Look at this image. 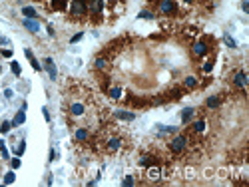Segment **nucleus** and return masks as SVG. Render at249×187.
<instances>
[{"instance_id": "f257e3e1", "label": "nucleus", "mask_w": 249, "mask_h": 187, "mask_svg": "<svg viewBox=\"0 0 249 187\" xmlns=\"http://www.w3.org/2000/svg\"><path fill=\"white\" fill-rule=\"evenodd\" d=\"M187 145H189V137L187 135H175L174 139L170 141V151L171 153H183L185 149H187Z\"/></svg>"}, {"instance_id": "f03ea898", "label": "nucleus", "mask_w": 249, "mask_h": 187, "mask_svg": "<svg viewBox=\"0 0 249 187\" xmlns=\"http://www.w3.org/2000/svg\"><path fill=\"white\" fill-rule=\"evenodd\" d=\"M68 113H70V117H82L84 113H86V104L84 101H70V105H68Z\"/></svg>"}, {"instance_id": "7ed1b4c3", "label": "nucleus", "mask_w": 249, "mask_h": 187, "mask_svg": "<svg viewBox=\"0 0 249 187\" xmlns=\"http://www.w3.org/2000/svg\"><path fill=\"white\" fill-rule=\"evenodd\" d=\"M70 12H72V16H84L88 12V4H86V0H72V4H70Z\"/></svg>"}, {"instance_id": "20e7f679", "label": "nucleus", "mask_w": 249, "mask_h": 187, "mask_svg": "<svg viewBox=\"0 0 249 187\" xmlns=\"http://www.w3.org/2000/svg\"><path fill=\"white\" fill-rule=\"evenodd\" d=\"M162 179V169L158 167V165H150V167L146 169V181L147 183H155V181Z\"/></svg>"}, {"instance_id": "39448f33", "label": "nucleus", "mask_w": 249, "mask_h": 187, "mask_svg": "<svg viewBox=\"0 0 249 187\" xmlns=\"http://www.w3.org/2000/svg\"><path fill=\"white\" fill-rule=\"evenodd\" d=\"M159 10H162L163 14H174V12H175L174 0H162V2H159Z\"/></svg>"}, {"instance_id": "423d86ee", "label": "nucleus", "mask_w": 249, "mask_h": 187, "mask_svg": "<svg viewBox=\"0 0 249 187\" xmlns=\"http://www.w3.org/2000/svg\"><path fill=\"white\" fill-rule=\"evenodd\" d=\"M193 54H195V56H205V54H207V42L205 40L195 42V44H193Z\"/></svg>"}, {"instance_id": "0eeeda50", "label": "nucleus", "mask_w": 249, "mask_h": 187, "mask_svg": "<svg viewBox=\"0 0 249 187\" xmlns=\"http://www.w3.org/2000/svg\"><path fill=\"white\" fill-rule=\"evenodd\" d=\"M74 137H76V141H78V143L88 141V139H90V131H88L86 127H78V129H76V133H74Z\"/></svg>"}, {"instance_id": "6e6552de", "label": "nucleus", "mask_w": 249, "mask_h": 187, "mask_svg": "<svg viewBox=\"0 0 249 187\" xmlns=\"http://www.w3.org/2000/svg\"><path fill=\"white\" fill-rule=\"evenodd\" d=\"M102 6H104V0H90L88 2V10L92 14H100L102 12Z\"/></svg>"}, {"instance_id": "1a4fd4ad", "label": "nucleus", "mask_w": 249, "mask_h": 187, "mask_svg": "<svg viewBox=\"0 0 249 187\" xmlns=\"http://www.w3.org/2000/svg\"><path fill=\"white\" fill-rule=\"evenodd\" d=\"M245 84H247L245 72H237V74H235V78H233V86H235V88H245Z\"/></svg>"}, {"instance_id": "9d476101", "label": "nucleus", "mask_w": 249, "mask_h": 187, "mask_svg": "<svg viewBox=\"0 0 249 187\" xmlns=\"http://www.w3.org/2000/svg\"><path fill=\"white\" fill-rule=\"evenodd\" d=\"M44 66H46V70H48V74H50V80H56L58 72H56V66H54L52 58H46V60H44Z\"/></svg>"}, {"instance_id": "9b49d317", "label": "nucleus", "mask_w": 249, "mask_h": 187, "mask_svg": "<svg viewBox=\"0 0 249 187\" xmlns=\"http://www.w3.org/2000/svg\"><path fill=\"white\" fill-rule=\"evenodd\" d=\"M116 117H120V120H124V121H134L136 120V113L134 112H116Z\"/></svg>"}, {"instance_id": "f8f14e48", "label": "nucleus", "mask_w": 249, "mask_h": 187, "mask_svg": "<svg viewBox=\"0 0 249 187\" xmlns=\"http://www.w3.org/2000/svg\"><path fill=\"white\" fill-rule=\"evenodd\" d=\"M203 129H205V120L193 121V125H191V131H193V133H203Z\"/></svg>"}, {"instance_id": "ddd939ff", "label": "nucleus", "mask_w": 249, "mask_h": 187, "mask_svg": "<svg viewBox=\"0 0 249 187\" xmlns=\"http://www.w3.org/2000/svg\"><path fill=\"white\" fill-rule=\"evenodd\" d=\"M219 104H221V97L219 96H211V97H207V101H205V105H207L209 109H215Z\"/></svg>"}, {"instance_id": "4468645a", "label": "nucleus", "mask_w": 249, "mask_h": 187, "mask_svg": "<svg viewBox=\"0 0 249 187\" xmlns=\"http://www.w3.org/2000/svg\"><path fill=\"white\" fill-rule=\"evenodd\" d=\"M24 109H26V104L22 105V112H18V116L14 117L12 125H22V124H24V120H26V113H24Z\"/></svg>"}, {"instance_id": "2eb2a0df", "label": "nucleus", "mask_w": 249, "mask_h": 187, "mask_svg": "<svg viewBox=\"0 0 249 187\" xmlns=\"http://www.w3.org/2000/svg\"><path fill=\"white\" fill-rule=\"evenodd\" d=\"M155 163V157L154 155H143L140 159V165H143V167H150V165Z\"/></svg>"}, {"instance_id": "dca6fc26", "label": "nucleus", "mask_w": 249, "mask_h": 187, "mask_svg": "<svg viewBox=\"0 0 249 187\" xmlns=\"http://www.w3.org/2000/svg\"><path fill=\"white\" fill-rule=\"evenodd\" d=\"M24 26H26L30 32H38V30H40L38 22H34V20H30V18H28V20H24Z\"/></svg>"}, {"instance_id": "f3484780", "label": "nucleus", "mask_w": 249, "mask_h": 187, "mask_svg": "<svg viewBox=\"0 0 249 187\" xmlns=\"http://www.w3.org/2000/svg\"><path fill=\"white\" fill-rule=\"evenodd\" d=\"M96 68L98 70H108V58H104V56L96 58Z\"/></svg>"}, {"instance_id": "a211bd4d", "label": "nucleus", "mask_w": 249, "mask_h": 187, "mask_svg": "<svg viewBox=\"0 0 249 187\" xmlns=\"http://www.w3.org/2000/svg\"><path fill=\"white\" fill-rule=\"evenodd\" d=\"M191 117H193V108H185L183 113H181V120H183V124H187Z\"/></svg>"}, {"instance_id": "6ab92c4d", "label": "nucleus", "mask_w": 249, "mask_h": 187, "mask_svg": "<svg viewBox=\"0 0 249 187\" xmlns=\"http://www.w3.org/2000/svg\"><path fill=\"white\" fill-rule=\"evenodd\" d=\"M66 4H68V0H52V8H54V10H64Z\"/></svg>"}, {"instance_id": "aec40b11", "label": "nucleus", "mask_w": 249, "mask_h": 187, "mask_svg": "<svg viewBox=\"0 0 249 187\" xmlns=\"http://www.w3.org/2000/svg\"><path fill=\"white\" fill-rule=\"evenodd\" d=\"M24 54H26V58H28V60H30V62H32V68H34V70H40V64H38V62H36V58H34V54H32V52H30V50H26V52H24Z\"/></svg>"}, {"instance_id": "412c9836", "label": "nucleus", "mask_w": 249, "mask_h": 187, "mask_svg": "<svg viewBox=\"0 0 249 187\" xmlns=\"http://www.w3.org/2000/svg\"><path fill=\"white\" fill-rule=\"evenodd\" d=\"M22 14L26 16V18H36V10L32 6H26V8H22Z\"/></svg>"}, {"instance_id": "4be33fe9", "label": "nucleus", "mask_w": 249, "mask_h": 187, "mask_svg": "<svg viewBox=\"0 0 249 187\" xmlns=\"http://www.w3.org/2000/svg\"><path fill=\"white\" fill-rule=\"evenodd\" d=\"M185 88H195L197 86V80L195 78H193V76H189V78H185Z\"/></svg>"}, {"instance_id": "5701e85b", "label": "nucleus", "mask_w": 249, "mask_h": 187, "mask_svg": "<svg viewBox=\"0 0 249 187\" xmlns=\"http://www.w3.org/2000/svg\"><path fill=\"white\" fill-rule=\"evenodd\" d=\"M110 97L120 100V97H122V90H120V88H112V90H110Z\"/></svg>"}, {"instance_id": "b1692460", "label": "nucleus", "mask_w": 249, "mask_h": 187, "mask_svg": "<svg viewBox=\"0 0 249 187\" xmlns=\"http://www.w3.org/2000/svg\"><path fill=\"white\" fill-rule=\"evenodd\" d=\"M4 183H14V173L8 171L6 175H4Z\"/></svg>"}, {"instance_id": "393cba45", "label": "nucleus", "mask_w": 249, "mask_h": 187, "mask_svg": "<svg viewBox=\"0 0 249 187\" xmlns=\"http://www.w3.org/2000/svg\"><path fill=\"white\" fill-rule=\"evenodd\" d=\"M223 40H225V44L229 46V48H235V46H237V44H235V40H233V38H231V36H225V38H223Z\"/></svg>"}, {"instance_id": "a878e982", "label": "nucleus", "mask_w": 249, "mask_h": 187, "mask_svg": "<svg viewBox=\"0 0 249 187\" xmlns=\"http://www.w3.org/2000/svg\"><path fill=\"white\" fill-rule=\"evenodd\" d=\"M10 127H12V124H10V121H4V124H2V127H0V131H2V133H8V131H10Z\"/></svg>"}, {"instance_id": "bb28decb", "label": "nucleus", "mask_w": 249, "mask_h": 187, "mask_svg": "<svg viewBox=\"0 0 249 187\" xmlns=\"http://www.w3.org/2000/svg\"><path fill=\"white\" fill-rule=\"evenodd\" d=\"M24 149H26V145H24V141H20V145H16V155H22Z\"/></svg>"}, {"instance_id": "cd10ccee", "label": "nucleus", "mask_w": 249, "mask_h": 187, "mask_svg": "<svg viewBox=\"0 0 249 187\" xmlns=\"http://www.w3.org/2000/svg\"><path fill=\"white\" fill-rule=\"evenodd\" d=\"M12 72H14L16 76H20V66H18V62H12Z\"/></svg>"}, {"instance_id": "c85d7f7f", "label": "nucleus", "mask_w": 249, "mask_h": 187, "mask_svg": "<svg viewBox=\"0 0 249 187\" xmlns=\"http://www.w3.org/2000/svg\"><path fill=\"white\" fill-rule=\"evenodd\" d=\"M134 183H136V179H134L132 175H128V177L124 179V185H134Z\"/></svg>"}, {"instance_id": "c756f323", "label": "nucleus", "mask_w": 249, "mask_h": 187, "mask_svg": "<svg viewBox=\"0 0 249 187\" xmlns=\"http://www.w3.org/2000/svg\"><path fill=\"white\" fill-rule=\"evenodd\" d=\"M18 167H20V159L14 157V159H12V169H18Z\"/></svg>"}, {"instance_id": "7c9ffc66", "label": "nucleus", "mask_w": 249, "mask_h": 187, "mask_svg": "<svg viewBox=\"0 0 249 187\" xmlns=\"http://www.w3.org/2000/svg\"><path fill=\"white\" fill-rule=\"evenodd\" d=\"M211 68H213V62H207L203 66V72H211Z\"/></svg>"}, {"instance_id": "2f4dec72", "label": "nucleus", "mask_w": 249, "mask_h": 187, "mask_svg": "<svg viewBox=\"0 0 249 187\" xmlns=\"http://www.w3.org/2000/svg\"><path fill=\"white\" fill-rule=\"evenodd\" d=\"M140 16H142V18H154V14H151V12H146V10H143Z\"/></svg>"}, {"instance_id": "473e14b6", "label": "nucleus", "mask_w": 249, "mask_h": 187, "mask_svg": "<svg viewBox=\"0 0 249 187\" xmlns=\"http://www.w3.org/2000/svg\"><path fill=\"white\" fill-rule=\"evenodd\" d=\"M82 36H84V34H82V32H80V34H76V36H74V38H72V40H70V42H72V44H74V42H78V40H80V38H82Z\"/></svg>"}, {"instance_id": "72a5a7b5", "label": "nucleus", "mask_w": 249, "mask_h": 187, "mask_svg": "<svg viewBox=\"0 0 249 187\" xmlns=\"http://www.w3.org/2000/svg\"><path fill=\"white\" fill-rule=\"evenodd\" d=\"M241 8H243L245 12H249V2H243V4H241Z\"/></svg>"}, {"instance_id": "f704fd0d", "label": "nucleus", "mask_w": 249, "mask_h": 187, "mask_svg": "<svg viewBox=\"0 0 249 187\" xmlns=\"http://www.w3.org/2000/svg\"><path fill=\"white\" fill-rule=\"evenodd\" d=\"M2 54H4V56H6V58H10V56H12V50H4Z\"/></svg>"}, {"instance_id": "c9c22d12", "label": "nucleus", "mask_w": 249, "mask_h": 187, "mask_svg": "<svg viewBox=\"0 0 249 187\" xmlns=\"http://www.w3.org/2000/svg\"><path fill=\"white\" fill-rule=\"evenodd\" d=\"M4 96H6V97H12V90H4Z\"/></svg>"}, {"instance_id": "e433bc0d", "label": "nucleus", "mask_w": 249, "mask_h": 187, "mask_svg": "<svg viewBox=\"0 0 249 187\" xmlns=\"http://www.w3.org/2000/svg\"><path fill=\"white\" fill-rule=\"evenodd\" d=\"M183 2H193V0H183Z\"/></svg>"}]
</instances>
